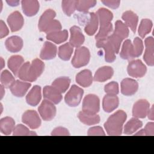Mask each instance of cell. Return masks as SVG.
Instances as JSON below:
<instances>
[{"instance_id":"cell-1","label":"cell","mask_w":154,"mask_h":154,"mask_svg":"<svg viewBox=\"0 0 154 154\" xmlns=\"http://www.w3.org/2000/svg\"><path fill=\"white\" fill-rule=\"evenodd\" d=\"M45 68L44 63L38 58L29 62H26L20 68L17 76L23 81L33 82L43 73Z\"/></svg>"},{"instance_id":"cell-2","label":"cell","mask_w":154,"mask_h":154,"mask_svg":"<svg viewBox=\"0 0 154 154\" xmlns=\"http://www.w3.org/2000/svg\"><path fill=\"white\" fill-rule=\"evenodd\" d=\"M96 14L100 23L99 31L95 36L97 41L107 37L112 31L113 28L111 22L112 20L113 14L111 11L105 8H99Z\"/></svg>"},{"instance_id":"cell-3","label":"cell","mask_w":154,"mask_h":154,"mask_svg":"<svg viewBox=\"0 0 154 154\" xmlns=\"http://www.w3.org/2000/svg\"><path fill=\"white\" fill-rule=\"evenodd\" d=\"M127 118L126 114L122 110H119L109 117L104 124L105 129L109 135H120L123 125Z\"/></svg>"},{"instance_id":"cell-4","label":"cell","mask_w":154,"mask_h":154,"mask_svg":"<svg viewBox=\"0 0 154 154\" xmlns=\"http://www.w3.org/2000/svg\"><path fill=\"white\" fill-rule=\"evenodd\" d=\"M56 13L52 9L46 10L41 16L38 27L40 31L45 32L46 34L60 31L61 29V25L60 22L54 19Z\"/></svg>"},{"instance_id":"cell-5","label":"cell","mask_w":154,"mask_h":154,"mask_svg":"<svg viewBox=\"0 0 154 154\" xmlns=\"http://www.w3.org/2000/svg\"><path fill=\"white\" fill-rule=\"evenodd\" d=\"M143 41L139 37H135L133 43L129 39H127L123 43L120 55L124 60H132L140 57L143 53Z\"/></svg>"},{"instance_id":"cell-6","label":"cell","mask_w":154,"mask_h":154,"mask_svg":"<svg viewBox=\"0 0 154 154\" xmlns=\"http://www.w3.org/2000/svg\"><path fill=\"white\" fill-rule=\"evenodd\" d=\"M90 59V53L88 49L82 46L77 48L75 51L72 60V64L75 68H80L86 66Z\"/></svg>"},{"instance_id":"cell-7","label":"cell","mask_w":154,"mask_h":154,"mask_svg":"<svg viewBox=\"0 0 154 154\" xmlns=\"http://www.w3.org/2000/svg\"><path fill=\"white\" fill-rule=\"evenodd\" d=\"M84 90L76 85H73L65 96L64 100L69 106H78L82 99Z\"/></svg>"},{"instance_id":"cell-8","label":"cell","mask_w":154,"mask_h":154,"mask_svg":"<svg viewBox=\"0 0 154 154\" xmlns=\"http://www.w3.org/2000/svg\"><path fill=\"white\" fill-rule=\"evenodd\" d=\"M96 45L97 48H101L104 49L105 60L106 62L112 63L116 60V54H117L116 51L112 44L108 38V37L97 40Z\"/></svg>"},{"instance_id":"cell-9","label":"cell","mask_w":154,"mask_h":154,"mask_svg":"<svg viewBox=\"0 0 154 154\" xmlns=\"http://www.w3.org/2000/svg\"><path fill=\"white\" fill-rule=\"evenodd\" d=\"M38 111L41 117L45 121L52 120L56 114V107L52 102L47 99L42 101Z\"/></svg>"},{"instance_id":"cell-10","label":"cell","mask_w":154,"mask_h":154,"mask_svg":"<svg viewBox=\"0 0 154 154\" xmlns=\"http://www.w3.org/2000/svg\"><path fill=\"white\" fill-rule=\"evenodd\" d=\"M100 109V100L97 96L93 94L87 95L83 100L82 111L96 114Z\"/></svg>"},{"instance_id":"cell-11","label":"cell","mask_w":154,"mask_h":154,"mask_svg":"<svg viewBox=\"0 0 154 154\" xmlns=\"http://www.w3.org/2000/svg\"><path fill=\"white\" fill-rule=\"evenodd\" d=\"M128 73L130 76L134 78H141L147 72L146 66L140 60L131 61L127 67Z\"/></svg>"},{"instance_id":"cell-12","label":"cell","mask_w":154,"mask_h":154,"mask_svg":"<svg viewBox=\"0 0 154 154\" xmlns=\"http://www.w3.org/2000/svg\"><path fill=\"white\" fill-rule=\"evenodd\" d=\"M22 120L23 123L32 129H37L41 125V120L38 114L34 110H28L25 111L22 116Z\"/></svg>"},{"instance_id":"cell-13","label":"cell","mask_w":154,"mask_h":154,"mask_svg":"<svg viewBox=\"0 0 154 154\" xmlns=\"http://www.w3.org/2000/svg\"><path fill=\"white\" fill-rule=\"evenodd\" d=\"M150 109L149 102L145 99H140L137 101L132 108V115L135 118H145Z\"/></svg>"},{"instance_id":"cell-14","label":"cell","mask_w":154,"mask_h":154,"mask_svg":"<svg viewBox=\"0 0 154 154\" xmlns=\"http://www.w3.org/2000/svg\"><path fill=\"white\" fill-rule=\"evenodd\" d=\"M7 22L11 31L16 32L22 28L24 24V19L22 15L19 11H16L8 16Z\"/></svg>"},{"instance_id":"cell-15","label":"cell","mask_w":154,"mask_h":154,"mask_svg":"<svg viewBox=\"0 0 154 154\" xmlns=\"http://www.w3.org/2000/svg\"><path fill=\"white\" fill-rule=\"evenodd\" d=\"M43 97L54 104L59 103L62 100L61 93L54 87L46 85L43 90Z\"/></svg>"},{"instance_id":"cell-16","label":"cell","mask_w":154,"mask_h":154,"mask_svg":"<svg viewBox=\"0 0 154 154\" xmlns=\"http://www.w3.org/2000/svg\"><path fill=\"white\" fill-rule=\"evenodd\" d=\"M146 49L143 59L146 63L150 66L154 65V40L152 37H147L144 41Z\"/></svg>"},{"instance_id":"cell-17","label":"cell","mask_w":154,"mask_h":154,"mask_svg":"<svg viewBox=\"0 0 154 154\" xmlns=\"http://www.w3.org/2000/svg\"><path fill=\"white\" fill-rule=\"evenodd\" d=\"M138 89V82L131 78H125L121 82V92L125 96H132Z\"/></svg>"},{"instance_id":"cell-18","label":"cell","mask_w":154,"mask_h":154,"mask_svg":"<svg viewBox=\"0 0 154 154\" xmlns=\"http://www.w3.org/2000/svg\"><path fill=\"white\" fill-rule=\"evenodd\" d=\"M70 37L69 43L76 48L80 47L85 40V37L79 27L77 26H73L70 29Z\"/></svg>"},{"instance_id":"cell-19","label":"cell","mask_w":154,"mask_h":154,"mask_svg":"<svg viewBox=\"0 0 154 154\" xmlns=\"http://www.w3.org/2000/svg\"><path fill=\"white\" fill-rule=\"evenodd\" d=\"M22 8L23 13L27 16H33L35 15L40 8V4L36 0H23L21 2Z\"/></svg>"},{"instance_id":"cell-20","label":"cell","mask_w":154,"mask_h":154,"mask_svg":"<svg viewBox=\"0 0 154 154\" xmlns=\"http://www.w3.org/2000/svg\"><path fill=\"white\" fill-rule=\"evenodd\" d=\"M31 84L29 82H26L17 80L10 87L12 94L16 97H23L28 89L30 88Z\"/></svg>"},{"instance_id":"cell-21","label":"cell","mask_w":154,"mask_h":154,"mask_svg":"<svg viewBox=\"0 0 154 154\" xmlns=\"http://www.w3.org/2000/svg\"><path fill=\"white\" fill-rule=\"evenodd\" d=\"M57 46L49 42H45L41 50L40 57L42 60H48L53 59L57 55Z\"/></svg>"},{"instance_id":"cell-22","label":"cell","mask_w":154,"mask_h":154,"mask_svg":"<svg viewBox=\"0 0 154 154\" xmlns=\"http://www.w3.org/2000/svg\"><path fill=\"white\" fill-rule=\"evenodd\" d=\"M119 104V100L116 95H105L103 99L102 106L103 110L106 112H111L116 109Z\"/></svg>"},{"instance_id":"cell-23","label":"cell","mask_w":154,"mask_h":154,"mask_svg":"<svg viewBox=\"0 0 154 154\" xmlns=\"http://www.w3.org/2000/svg\"><path fill=\"white\" fill-rule=\"evenodd\" d=\"M22 39L17 35H13L8 37L5 42L7 49L11 52H19L23 47Z\"/></svg>"},{"instance_id":"cell-24","label":"cell","mask_w":154,"mask_h":154,"mask_svg":"<svg viewBox=\"0 0 154 154\" xmlns=\"http://www.w3.org/2000/svg\"><path fill=\"white\" fill-rule=\"evenodd\" d=\"M122 18L125 21V24L127 26L130 28L133 32L135 33L137 26L138 22V16L133 11L128 10L123 13Z\"/></svg>"},{"instance_id":"cell-25","label":"cell","mask_w":154,"mask_h":154,"mask_svg":"<svg viewBox=\"0 0 154 154\" xmlns=\"http://www.w3.org/2000/svg\"><path fill=\"white\" fill-rule=\"evenodd\" d=\"M114 70L111 67L103 66L97 70L94 75V80L97 82H105L112 76Z\"/></svg>"},{"instance_id":"cell-26","label":"cell","mask_w":154,"mask_h":154,"mask_svg":"<svg viewBox=\"0 0 154 154\" xmlns=\"http://www.w3.org/2000/svg\"><path fill=\"white\" fill-rule=\"evenodd\" d=\"M42 98L41 87L38 85L34 86L26 96V101L31 106H36Z\"/></svg>"},{"instance_id":"cell-27","label":"cell","mask_w":154,"mask_h":154,"mask_svg":"<svg viewBox=\"0 0 154 154\" xmlns=\"http://www.w3.org/2000/svg\"><path fill=\"white\" fill-rule=\"evenodd\" d=\"M76 82L81 86L88 87L93 82V76L90 70L85 69L81 71L76 76Z\"/></svg>"},{"instance_id":"cell-28","label":"cell","mask_w":154,"mask_h":154,"mask_svg":"<svg viewBox=\"0 0 154 154\" xmlns=\"http://www.w3.org/2000/svg\"><path fill=\"white\" fill-rule=\"evenodd\" d=\"M78 119L84 124L87 125H96L100 122V117L96 114L87 112L82 111L78 114Z\"/></svg>"},{"instance_id":"cell-29","label":"cell","mask_w":154,"mask_h":154,"mask_svg":"<svg viewBox=\"0 0 154 154\" xmlns=\"http://www.w3.org/2000/svg\"><path fill=\"white\" fill-rule=\"evenodd\" d=\"M24 60L20 55H13L8 60V67L14 76H17L18 72Z\"/></svg>"},{"instance_id":"cell-30","label":"cell","mask_w":154,"mask_h":154,"mask_svg":"<svg viewBox=\"0 0 154 154\" xmlns=\"http://www.w3.org/2000/svg\"><path fill=\"white\" fill-rule=\"evenodd\" d=\"M15 122L14 120L10 117H5L1 119L0 120V131L4 135H8L14 129Z\"/></svg>"},{"instance_id":"cell-31","label":"cell","mask_w":154,"mask_h":154,"mask_svg":"<svg viewBox=\"0 0 154 154\" xmlns=\"http://www.w3.org/2000/svg\"><path fill=\"white\" fill-rule=\"evenodd\" d=\"M68 32L67 30H60L46 34V38L57 44L64 42L67 40Z\"/></svg>"},{"instance_id":"cell-32","label":"cell","mask_w":154,"mask_h":154,"mask_svg":"<svg viewBox=\"0 0 154 154\" xmlns=\"http://www.w3.org/2000/svg\"><path fill=\"white\" fill-rule=\"evenodd\" d=\"M98 24L99 20L97 14L94 13H91L89 20L84 28L85 33L88 35H94L97 29Z\"/></svg>"},{"instance_id":"cell-33","label":"cell","mask_w":154,"mask_h":154,"mask_svg":"<svg viewBox=\"0 0 154 154\" xmlns=\"http://www.w3.org/2000/svg\"><path fill=\"white\" fill-rule=\"evenodd\" d=\"M143 126V123L138 119L134 117L130 119L124 126L123 133L126 135H131Z\"/></svg>"},{"instance_id":"cell-34","label":"cell","mask_w":154,"mask_h":154,"mask_svg":"<svg viewBox=\"0 0 154 154\" xmlns=\"http://www.w3.org/2000/svg\"><path fill=\"white\" fill-rule=\"evenodd\" d=\"M70 84V79L68 77H60L57 78L52 83V85L56 88L61 93H64L68 89Z\"/></svg>"},{"instance_id":"cell-35","label":"cell","mask_w":154,"mask_h":154,"mask_svg":"<svg viewBox=\"0 0 154 154\" xmlns=\"http://www.w3.org/2000/svg\"><path fill=\"white\" fill-rule=\"evenodd\" d=\"M113 33L123 40L128 37L129 29L121 20H117L115 23V29Z\"/></svg>"},{"instance_id":"cell-36","label":"cell","mask_w":154,"mask_h":154,"mask_svg":"<svg viewBox=\"0 0 154 154\" xmlns=\"http://www.w3.org/2000/svg\"><path fill=\"white\" fill-rule=\"evenodd\" d=\"M73 47L69 43H65L59 47L58 49V56L59 57L64 60H69L73 51Z\"/></svg>"},{"instance_id":"cell-37","label":"cell","mask_w":154,"mask_h":154,"mask_svg":"<svg viewBox=\"0 0 154 154\" xmlns=\"http://www.w3.org/2000/svg\"><path fill=\"white\" fill-rule=\"evenodd\" d=\"M153 23L151 20L148 19H143L141 20L139 28L138 34L141 38H144L147 34H148L152 29Z\"/></svg>"},{"instance_id":"cell-38","label":"cell","mask_w":154,"mask_h":154,"mask_svg":"<svg viewBox=\"0 0 154 154\" xmlns=\"http://www.w3.org/2000/svg\"><path fill=\"white\" fill-rule=\"evenodd\" d=\"M97 1L94 0H79L76 1V10L79 11L86 12L90 8L93 7L96 4Z\"/></svg>"},{"instance_id":"cell-39","label":"cell","mask_w":154,"mask_h":154,"mask_svg":"<svg viewBox=\"0 0 154 154\" xmlns=\"http://www.w3.org/2000/svg\"><path fill=\"white\" fill-rule=\"evenodd\" d=\"M14 77L7 70L2 72L1 74V82L5 88H9L14 82Z\"/></svg>"},{"instance_id":"cell-40","label":"cell","mask_w":154,"mask_h":154,"mask_svg":"<svg viewBox=\"0 0 154 154\" xmlns=\"http://www.w3.org/2000/svg\"><path fill=\"white\" fill-rule=\"evenodd\" d=\"M76 1H63L61 2L62 9L64 13L70 16L76 10Z\"/></svg>"},{"instance_id":"cell-41","label":"cell","mask_w":154,"mask_h":154,"mask_svg":"<svg viewBox=\"0 0 154 154\" xmlns=\"http://www.w3.org/2000/svg\"><path fill=\"white\" fill-rule=\"evenodd\" d=\"M13 135H37V134L34 131H30L25 126L19 124L15 126L13 132Z\"/></svg>"},{"instance_id":"cell-42","label":"cell","mask_w":154,"mask_h":154,"mask_svg":"<svg viewBox=\"0 0 154 154\" xmlns=\"http://www.w3.org/2000/svg\"><path fill=\"white\" fill-rule=\"evenodd\" d=\"M104 90L108 94L117 95L119 93V84L117 82L112 81L105 85Z\"/></svg>"},{"instance_id":"cell-43","label":"cell","mask_w":154,"mask_h":154,"mask_svg":"<svg viewBox=\"0 0 154 154\" xmlns=\"http://www.w3.org/2000/svg\"><path fill=\"white\" fill-rule=\"evenodd\" d=\"M87 134L88 135H105V132L100 126H94L90 128Z\"/></svg>"},{"instance_id":"cell-44","label":"cell","mask_w":154,"mask_h":154,"mask_svg":"<svg viewBox=\"0 0 154 154\" xmlns=\"http://www.w3.org/2000/svg\"><path fill=\"white\" fill-rule=\"evenodd\" d=\"M52 135H70V133L68 130L63 127H58L55 128L51 133Z\"/></svg>"},{"instance_id":"cell-45","label":"cell","mask_w":154,"mask_h":154,"mask_svg":"<svg viewBox=\"0 0 154 154\" xmlns=\"http://www.w3.org/2000/svg\"><path fill=\"white\" fill-rule=\"evenodd\" d=\"M145 135H154V123L153 122H149L147 123L143 129Z\"/></svg>"},{"instance_id":"cell-46","label":"cell","mask_w":154,"mask_h":154,"mask_svg":"<svg viewBox=\"0 0 154 154\" xmlns=\"http://www.w3.org/2000/svg\"><path fill=\"white\" fill-rule=\"evenodd\" d=\"M9 33V30L3 20H0V38H2Z\"/></svg>"},{"instance_id":"cell-47","label":"cell","mask_w":154,"mask_h":154,"mask_svg":"<svg viewBox=\"0 0 154 154\" xmlns=\"http://www.w3.org/2000/svg\"><path fill=\"white\" fill-rule=\"evenodd\" d=\"M102 2L105 5L111 8L116 9L119 7L120 1H102Z\"/></svg>"},{"instance_id":"cell-48","label":"cell","mask_w":154,"mask_h":154,"mask_svg":"<svg viewBox=\"0 0 154 154\" xmlns=\"http://www.w3.org/2000/svg\"><path fill=\"white\" fill-rule=\"evenodd\" d=\"M153 106H152V107L149 109L147 116H148V118L151 120H153L154 119V112H153Z\"/></svg>"},{"instance_id":"cell-49","label":"cell","mask_w":154,"mask_h":154,"mask_svg":"<svg viewBox=\"0 0 154 154\" xmlns=\"http://www.w3.org/2000/svg\"><path fill=\"white\" fill-rule=\"evenodd\" d=\"M7 2L8 3V4L9 5H11V6H17L19 3V1H7Z\"/></svg>"},{"instance_id":"cell-50","label":"cell","mask_w":154,"mask_h":154,"mask_svg":"<svg viewBox=\"0 0 154 154\" xmlns=\"http://www.w3.org/2000/svg\"><path fill=\"white\" fill-rule=\"evenodd\" d=\"M1 99H2L4 95V93H5V91H4V86L2 85H1Z\"/></svg>"},{"instance_id":"cell-51","label":"cell","mask_w":154,"mask_h":154,"mask_svg":"<svg viewBox=\"0 0 154 154\" xmlns=\"http://www.w3.org/2000/svg\"><path fill=\"white\" fill-rule=\"evenodd\" d=\"M134 135H136V136H138V135H145V134H144L143 129H141L140 131H138V132H137Z\"/></svg>"},{"instance_id":"cell-52","label":"cell","mask_w":154,"mask_h":154,"mask_svg":"<svg viewBox=\"0 0 154 154\" xmlns=\"http://www.w3.org/2000/svg\"><path fill=\"white\" fill-rule=\"evenodd\" d=\"M1 69H2L4 68V60L2 59V58H1Z\"/></svg>"}]
</instances>
